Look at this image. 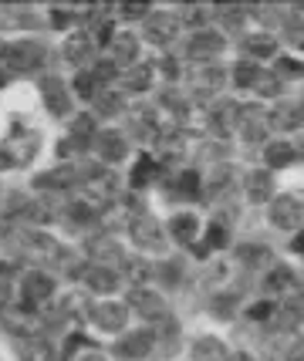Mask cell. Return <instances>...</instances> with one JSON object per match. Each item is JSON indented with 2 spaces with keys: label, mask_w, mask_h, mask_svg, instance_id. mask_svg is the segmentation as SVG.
Wrapping results in <instances>:
<instances>
[{
  "label": "cell",
  "mask_w": 304,
  "mask_h": 361,
  "mask_svg": "<svg viewBox=\"0 0 304 361\" xmlns=\"http://www.w3.org/2000/svg\"><path fill=\"white\" fill-rule=\"evenodd\" d=\"M37 152V135L34 132H11L0 145V166H28Z\"/></svg>",
  "instance_id": "cell-1"
},
{
  "label": "cell",
  "mask_w": 304,
  "mask_h": 361,
  "mask_svg": "<svg viewBox=\"0 0 304 361\" xmlns=\"http://www.w3.org/2000/svg\"><path fill=\"white\" fill-rule=\"evenodd\" d=\"M7 61H11L14 71H34V68H41V61H44V47L37 44V41L11 44L7 47Z\"/></svg>",
  "instance_id": "cell-2"
},
{
  "label": "cell",
  "mask_w": 304,
  "mask_h": 361,
  "mask_svg": "<svg viewBox=\"0 0 304 361\" xmlns=\"http://www.w3.org/2000/svg\"><path fill=\"white\" fill-rule=\"evenodd\" d=\"M92 321H95L102 331H122L128 321V311L122 304H115V300H102L92 307Z\"/></svg>",
  "instance_id": "cell-3"
},
{
  "label": "cell",
  "mask_w": 304,
  "mask_h": 361,
  "mask_svg": "<svg viewBox=\"0 0 304 361\" xmlns=\"http://www.w3.org/2000/svg\"><path fill=\"white\" fill-rule=\"evenodd\" d=\"M152 341H156V334H149V331H135V334L118 338L112 351L118 355V358H145V355L152 351Z\"/></svg>",
  "instance_id": "cell-4"
},
{
  "label": "cell",
  "mask_w": 304,
  "mask_h": 361,
  "mask_svg": "<svg viewBox=\"0 0 304 361\" xmlns=\"http://www.w3.org/2000/svg\"><path fill=\"white\" fill-rule=\"evenodd\" d=\"M301 216H304V209L298 206V196H277L271 203V220H274V226H281V230L298 226Z\"/></svg>",
  "instance_id": "cell-5"
},
{
  "label": "cell",
  "mask_w": 304,
  "mask_h": 361,
  "mask_svg": "<svg viewBox=\"0 0 304 361\" xmlns=\"http://www.w3.org/2000/svg\"><path fill=\"white\" fill-rule=\"evenodd\" d=\"M132 240H135V247L159 250L162 247V226L152 220V216H135V220H132Z\"/></svg>",
  "instance_id": "cell-6"
},
{
  "label": "cell",
  "mask_w": 304,
  "mask_h": 361,
  "mask_svg": "<svg viewBox=\"0 0 304 361\" xmlns=\"http://www.w3.org/2000/svg\"><path fill=\"white\" fill-rule=\"evenodd\" d=\"M179 31V20L173 14H152L145 20V34H149V41H156V44H169Z\"/></svg>",
  "instance_id": "cell-7"
},
{
  "label": "cell",
  "mask_w": 304,
  "mask_h": 361,
  "mask_svg": "<svg viewBox=\"0 0 304 361\" xmlns=\"http://www.w3.org/2000/svg\"><path fill=\"white\" fill-rule=\"evenodd\" d=\"M54 294V281H51L48 274H24V300L28 304H41V300H48Z\"/></svg>",
  "instance_id": "cell-8"
},
{
  "label": "cell",
  "mask_w": 304,
  "mask_h": 361,
  "mask_svg": "<svg viewBox=\"0 0 304 361\" xmlns=\"http://www.w3.org/2000/svg\"><path fill=\"white\" fill-rule=\"evenodd\" d=\"M41 92H44V102H48V109L54 115H68L71 111V98H68V92H64V85L58 78H48L41 85Z\"/></svg>",
  "instance_id": "cell-9"
},
{
  "label": "cell",
  "mask_w": 304,
  "mask_h": 361,
  "mask_svg": "<svg viewBox=\"0 0 304 361\" xmlns=\"http://www.w3.org/2000/svg\"><path fill=\"white\" fill-rule=\"evenodd\" d=\"M220 47H224V37H220V34L200 31V34H193L190 54L193 58H217V51H220Z\"/></svg>",
  "instance_id": "cell-10"
},
{
  "label": "cell",
  "mask_w": 304,
  "mask_h": 361,
  "mask_svg": "<svg viewBox=\"0 0 304 361\" xmlns=\"http://www.w3.org/2000/svg\"><path fill=\"white\" fill-rule=\"evenodd\" d=\"M132 304H135V311L142 317H162L166 314V300L159 294H152V290H135L132 294Z\"/></svg>",
  "instance_id": "cell-11"
},
{
  "label": "cell",
  "mask_w": 304,
  "mask_h": 361,
  "mask_svg": "<svg viewBox=\"0 0 304 361\" xmlns=\"http://www.w3.org/2000/svg\"><path fill=\"white\" fill-rule=\"evenodd\" d=\"M95 149H98V156L105 159V162H118V159H126V139H122L118 132H109V135H98Z\"/></svg>",
  "instance_id": "cell-12"
},
{
  "label": "cell",
  "mask_w": 304,
  "mask_h": 361,
  "mask_svg": "<svg viewBox=\"0 0 304 361\" xmlns=\"http://www.w3.org/2000/svg\"><path fill=\"white\" fill-rule=\"evenodd\" d=\"M169 233L176 236L179 243H193L196 233H200V220H196L193 213H179V216L169 220Z\"/></svg>",
  "instance_id": "cell-13"
},
{
  "label": "cell",
  "mask_w": 304,
  "mask_h": 361,
  "mask_svg": "<svg viewBox=\"0 0 304 361\" xmlns=\"http://www.w3.org/2000/svg\"><path fill=\"white\" fill-rule=\"evenodd\" d=\"M193 361H226V348L217 338H196L193 341Z\"/></svg>",
  "instance_id": "cell-14"
},
{
  "label": "cell",
  "mask_w": 304,
  "mask_h": 361,
  "mask_svg": "<svg viewBox=\"0 0 304 361\" xmlns=\"http://www.w3.org/2000/svg\"><path fill=\"white\" fill-rule=\"evenodd\" d=\"M247 196H250L254 203L271 200V173H267V169H257V173L247 176Z\"/></svg>",
  "instance_id": "cell-15"
},
{
  "label": "cell",
  "mask_w": 304,
  "mask_h": 361,
  "mask_svg": "<svg viewBox=\"0 0 304 361\" xmlns=\"http://www.w3.org/2000/svg\"><path fill=\"white\" fill-rule=\"evenodd\" d=\"M139 44H135V34H115L112 37V58L115 61H135Z\"/></svg>",
  "instance_id": "cell-16"
},
{
  "label": "cell",
  "mask_w": 304,
  "mask_h": 361,
  "mask_svg": "<svg viewBox=\"0 0 304 361\" xmlns=\"http://www.w3.org/2000/svg\"><path fill=\"white\" fill-rule=\"evenodd\" d=\"M301 122V109L298 105H277L271 111V126L274 128H294Z\"/></svg>",
  "instance_id": "cell-17"
},
{
  "label": "cell",
  "mask_w": 304,
  "mask_h": 361,
  "mask_svg": "<svg viewBox=\"0 0 304 361\" xmlns=\"http://www.w3.org/2000/svg\"><path fill=\"white\" fill-rule=\"evenodd\" d=\"M75 179H78V173H75V169H68V166H61V169H54V173L41 176V179H37V186H41V189H48V186L64 189V186H71Z\"/></svg>",
  "instance_id": "cell-18"
},
{
  "label": "cell",
  "mask_w": 304,
  "mask_h": 361,
  "mask_svg": "<svg viewBox=\"0 0 304 361\" xmlns=\"http://www.w3.org/2000/svg\"><path fill=\"white\" fill-rule=\"evenodd\" d=\"M20 361H58V355H54V348L48 345V341H28L24 345V355H20Z\"/></svg>",
  "instance_id": "cell-19"
},
{
  "label": "cell",
  "mask_w": 304,
  "mask_h": 361,
  "mask_svg": "<svg viewBox=\"0 0 304 361\" xmlns=\"http://www.w3.org/2000/svg\"><path fill=\"white\" fill-rule=\"evenodd\" d=\"M243 47H247V51H250L254 58H271L274 47H277V44H274L271 34H250V37L243 41Z\"/></svg>",
  "instance_id": "cell-20"
},
{
  "label": "cell",
  "mask_w": 304,
  "mask_h": 361,
  "mask_svg": "<svg viewBox=\"0 0 304 361\" xmlns=\"http://www.w3.org/2000/svg\"><path fill=\"white\" fill-rule=\"evenodd\" d=\"M85 281L92 283V287H95V290H102V294H105V290H112L115 283V274L109 267H92V270H85Z\"/></svg>",
  "instance_id": "cell-21"
},
{
  "label": "cell",
  "mask_w": 304,
  "mask_h": 361,
  "mask_svg": "<svg viewBox=\"0 0 304 361\" xmlns=\"http://www.w3.org/2000/svg\"><path fill=\"white\" fill-rule=\"evenodd\" d=\"M92 51V37L81 31V34H75V37H68V44H64V54L71 58V61H81V54H88Z\"/></svg>",
  "instance_id": "cell-22"
},
{
  "label": "cell",
  "mask_w": 304,
  "mask_h": 361,
  "mask_svg": "<svg viewBox=\"0 0 304 361\" xmlns=\"http://www.w3.org/2000/svg\"><path fill=\"white\" fill-rule=\"evenodd\" d=\"M291 159H294V149L288 142H271L267 145V166H288Z\"/></svg>",
  "instance_id": "cell-23"
},
{
  "label": "cell",
  "mask_w": 304,
  "mask_h": 361,
  "mask_svg": "<svg viewBox=\"0 0 304 361\" xmlns=\"http://www.w3.org/2000/svg\"><path fill=\"white\" fill-rule=\"evenodd\" d=\"M267 287H271V290H291V287H294V274H291L288 267H277L271 277H267Z\"/></svg>",
  "instance_id": "cell-24"
},
{
  "label": "cell",
  "mask_w": 304,
  "mask_h": 361,
  "mask_svg": "<svg viewBox=\"0 0 304 361\" xmlns=\"http://www.w3.org/2000/svg\"><path fill=\"white\" fill-rule=\"evenodd\" d=\"M233 78H237V85H241V88H250V85H257L260 71H257V64H237Z\"/></svg>",
  "instance_id": "cell-25"
},
{
  "label": "cell",
  "mask_w": 304,
  "mask_h": 361,
  "mask_svg": "<svg viewBox=\"0 0 304 361\" xmlns=\"http://www.w3.org/2000/svg\"><path fill=\"white\" fill-rule=\"evenodd\" d=\"M122 14H126V17H142L145 14V4H135V7L128 4V7H122Z\"/></svg>",
  "instance_id": "cell-26"
},
{
  "label": "cell",
  "mask_w": 304,
  "mask_h": 361,
  "mask_svg": "<svg viewBox=\"0 0 304 361\" xmlns=\"http://www.w3.org/2000/svg\"><path fill=\"white\" fill-rule=\"evenodd\" d=\"M75 85H78V92H81V94H92V78H88V75H85V78L78 75V81H75Z\"/></svg>",
  "instance_id": "cell-27"
},
{
  "label": "cell",
  "mask_w": 304,
  "mask_h": 361,
  "mask_svg": "<svg viewBox=\"0 0 304 361\" xmlns=\"http://www.w3.org/2000/svg\"><path fill=\"white\" fill-rule=\"evenodd\" d=\"M294 250H301V253H304V233H301V236H294Z\"/></svg>",
  "instance_id": "cell-28"
},
{
  "label": "cell",
  "mask_w": 304,
  "mask_h": 361,
  "mask_svg": "<svg viewBox=\"0 0 304 361\" xmlns=\"http://www.w3.org/2000/svg\"><path fill=\"white\" fill-rule=\"evenodd\" d=\"M226 361H254V358H250V355H230Z\"/></svg>",
  "instance_id": "cell-29"
},
{
  "label": "cell",
  "mask_w": 304,
  "mask_h": 361,
  "mask_svg": "<svg viewBox=\"0 0 304 361\" xmlns=\"http://www.w3.org/2000/svg\"><path fill=\"white\" fill-rule=\"evenodd\" d=\"M78 361H105V358H102V355H81Z\"/></svg>",
  "instance_id": "cell-30"
},
{
  "label": "cell",
  "mask_w": 304,
  "mask_h": 361,
  "mask_svg": "<svg viewBox=\"0 0 304 361\" xmlns=\"http://www.w3.org/2000/svg\"><path fill=\"white\" fill-rule=\"evenodd\" d=\"M0 54H7V47H4V44H0Z\"/></svg>",
  "instance_id": "cell-31"
}]
</instances>
